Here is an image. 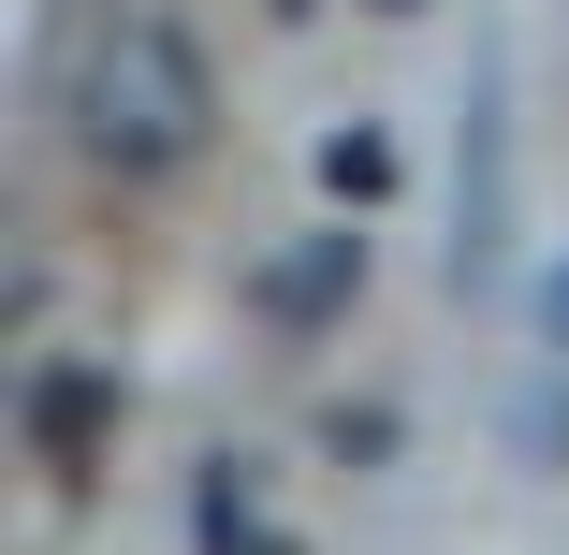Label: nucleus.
Instances as JSON below:
<instances>
[{
	"instance_id": "nucleus-1",
	"label": "nucleus",
	"mask_w": 569,
	"mask_h": 555,
	"mask_svg": "<svg viewBox=\"0 0 569 555\" xmlns=\"http://www.w3.org/2000/svg\"><path fill=\"white\" fill-rule=\"evenodd\" d=\"M204 118H219V88H204V44L176 16H102L88 30V59H73V147L102 176L204 161Z\"/></svg>"
},
{
	"instance_id": "nucleus-2",
	"label": "nucleus",
	"mask_w": 569,
	"mask_h": 555,
	"mask_svg": "<svg viewBox=\"0 0 569 555\" xmlns=\"http://www.w3.org/2000/svg\"><path fill=\"white\" fill-rule=\"evenodd\" d=\"M511 249V73H468V190H452V278H497Z\"/></svg>"
},
{
	"instance_id": "nucleus-3",
	"label": "nucleus",
	"mask_w": 569,
	"mask_h": 555,
	"mask_svg": "<svg viewBox=\"0 0 569 555\" xmlns=\"http://www.w3.org/2000/svg\"><path fill=\"white\" fill-rule=\"evenodd\" d=\"M351 293H366V235H351V219H336V235H292V249L249 278V307L278 321V337H321V321L351 307Z\"/></svg>"
},
{
	"instance_id": "nucleus-4",
	"label": "nucleus",
	"mask_w": 569,
	"mask_h": 555,
	"mask_svg": "<svg viewBox=\"0 0 569 555\" xmlns=\"http://www.w3.org/2000/svg\"><path fill=\"white\" fill-rule=\"evenodd\" d=\"M102 424H118V395H102L88 366H44V380H30V438H44V468H88Z\"/></svg>"
},
{
	"instance_id": "nucleus-5",
	"label": "nucleus",
	"mask_w": 569,
	"mask_h": 555,
	"mask_svg": "<svg viewBox=\"0 0 569 555\" xmlns=\"http://www.w3.org/2000/svg\"><path fill=\"white\" fill-rule=\"evenodd\" d=\"M190 526H204V555H292V541H278V512H263V483H249L234 454L204 468V497H190Z\"/></svg>"
},
{
	"instance_id": "nucleus-6",
	"label": "nucleus",
	"mask_w": 569,
	"mask_h": 555,
	"mask_svg": "<svg viewBox=\"0 0 569 555\" xmlns=\"http://www.w3.org/2000/svg\"><path fill=\"white\" fill-rule=\"evenodd\" d=\"M321 190H336V205H380V190H395V147H380L366 118H351V132H321Z\"/></svg>"
},
{
	"instance_id": "nucleus-7",
	"label": "nucleus",
	"mask_w": 569,
	"mask_h": 555,
	"mask_svg": "<svg viewBox=\"0 0 569 555\" xmlns=\"http://www.w3.org/2000/svg\"><path fill=\"white\" fill-rule=\"evenodd\" d=\"M540 454H569V278L540 293Z\"/></svg>"
},
{
	"instance_id": "nucleus-8",
	"label": "nucleus",
	"mask_w": 569,
	"mask_h": 555,
	"mask_svg": "<svg viewBox=\"0 0 569 555\" xmlns=\"http://www.w3.org/2000/svg\"><path fill=\"white\" fill-rule=\"evenodd\" d=\"M263 16H321V0H263Z\"/></svg>"
},
{
	"instance_id": "nucleus-9",
	"label": "nucleus",
	"mask_w": 569,
	"mask_h": 555,
	"mask_svg": "<svg viewBox=\"0 0 569 555\" xmlns=\"http://www.w3.org/2000/svg\"><path fill=\"white\" fill-rule=\"evenodd\" d=\"M366 16H423V0H366Z\"/></svg>"
}]
</instances>
